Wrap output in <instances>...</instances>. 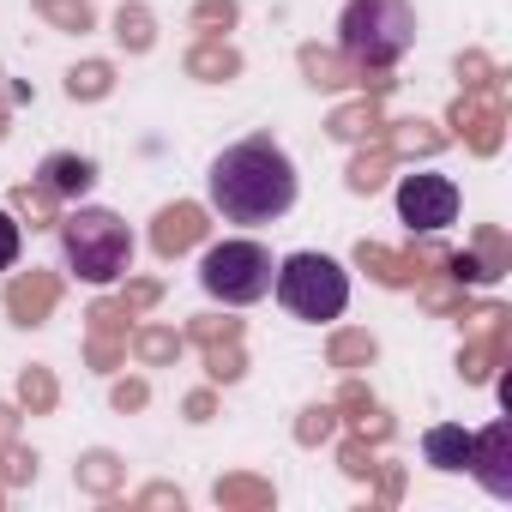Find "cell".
<instances>
[{
	"mask_svg": "<svg viewBox=\"0 0 512 512\" xmlns=\"http://www.w3.org/2000/svg\"><path fill=\"white\" fill-rule=\"evenodd\" d=\"M205 181H211V205L223 211V223H272L296 205V163L266 133L229 145Z\"/></svg>",
	"mask_w": 512,
	"mask_h": 512,
	"instance_id": "6da1fadb",
	"label": "cell"
},
{
	"mask_svg": "<svg viewBox=\"0 0 512 512\" xmlns=\"http://www.w3.org/2000/svg\"><path fill=\"white\" fill-rule=\"evenodd\" d=\"M416 43V13L410 0H350L338 19V49L362 73H392Z\"/></svg>",
	"mask_w": 512,
	"mask_h": 512,
	"instance_id": "7a4b0ae2",
	"label": "cell"
},
{
	"mask_svg": "<svg viewBox=\"0 0 512 512\" xmlns=\"http://www.w3.org/2000/svg\"><path fill=\"white\" fill-rule=\"evenodd\" d=\"M61 229V253H67V266L85 278V284H115L133 272V229L103 211V205H79L73 217L55 223Z\"/></svg>",
	"mask_w": 512,
	"mask_h": 512,
	"instance_id": "3957f363",
	"label": "cell"
},
{
	"mask_svg": "<svg viewBox=\"0 0 512 512\" xmlns=\"http://www.w3.org/2000/svg\"><path fill=\"white\" fill-rule=\"evenodd\" d=\"M278 302L296 314V320H338L350 308V272L332 260V253H290L278 266Z\"/></svg>",
	"mask_w": 512,
	"mask_h": 512,
	"instance_id": "277c9868",
	"label": "cell"
},
{
	"mask_svg": "<svg viewBox=\"0 0 512 512\" xmlns=\"http://www.w3.org/2000/svg\"><path fill=\"white\" fill-rule=\"evenodd\" d=\"M272 278H278L272 247H260V241H217V247H205V260H199V284L223 308H247V302L272 296Z\"/></svg>",
	"mask_w": 512,
	"mask_h": 512,
	"instance_id": "5b68a950",
	"label": "cell"
},
{
	"mask_svg": "<svg viewBox=\"0 0 512 512\" xmlns=\"http://www.w3.org/2000/svg\"><path fill=\"white\" fill-rule=\"evenodd\" d=\"M464 320H470V344L458 350V374H464L470 386H482V380H494V368H506V356H512V314H506L500 302H488V308H464Z\"/></svg>",
	"mask_w": 512,
	"mask_h": 512,
	"instance_id": "8992f818",
	"label": "cell"
},
{
	"mask_svg": "<svg viewBox=\"0 0 512 512\" xmlns=\"http://www.w3.org/2000/svg\"><path fill=\"white\" fill-rule=\"evenodd\" d=\"M398 217L410 223V235H440L458 217V187L446 175H404L398 181Z\"/></svg>",
	"mask_w": 512,
	"mask_h": 512,
	"instance_id": "52a82bcc",
	"label": "cell"
},
{
	"mask_svg": "<svg viewBox=\"0 0 512 512\" xmlns=\"http://www.w3.org/2000/svg\"><path fill=\"white\" fill-rule=\"evenodd\" d=\"M446 127L476 151V157H494L500 139H506V97L500 91H464L446 115Z\"/></svg>",
	"mask_w": 512,
	"mask_h": 512,
	"instance_id": "ba28073f",
	"label": "cell"
},
{
	"mask_svg": "<svg viewBox=\"0 0 512 512\" xmlns=\"http://www.w3.org/2000/svg\"><path fill=\"white\" fill-rule=\"evenodd\" d=\"M494 500H512V422H488L470 434V464H464Z\"/></svg>",
	"mask_w": 512,
	"mask_h": 512,
	"instance_id": "9c48e42d",
	"label": "cell"
},
{
	"mask_svg": "<svg viewBox=\"0 0 512 512\" xmlns=\"http://www.w3.org/2000/svg\"><path fill=\"white\" fill-rule=\"evenodd\" d=\"M205 235H211V223H205V205H193V199H175V205H163V211L151 217V247L163 253V260L193 253Z\"/></svg>",
	"mask_w": 512,
	"mask_h": 512,
	"instance_id": "30bf717a",
	"label": "cell"
},
{
	"mask_svg": "<svg viewBox=\"0 0 512 512\" xmlns=\"http://www.w3.org/2000/svg\"><path fill=\"white\" fill-rule=\"evenodd\" d=\"M55 302H61V278L43 272V266L19 272V278L7 284V320H13V326H43V320L55 314Z\"/></svg>",
	"mask_w": 512,
	"mask_h": 512,
	"instance_id": "8fae6325",
	"label": "cell"
},
{
	"mask_svg": "<svg viewBox=\"0 0 512 512\" xmlns=\"http://www.w3.org/2000/svg\"><path fill=\"white\" fill-rule=\"evenodd\" d=\"M296 67H302V79H308L314 91H350V85L362 91V85H368V73H362V67H356L344 49H320V43H302V49H296Z\"/></svg>",
	"mask_w": 512,
	"mask_h": 512,
	"instance_id": "7c38bea8",
	"label": "cell"
},
{
	"mask_svg": "<svg viewBox=\"0 0 512 512\" xmlns=\"http://www.w3.org/2000/svg\"><path fill=\"white\" fill-rule=\"evenodd\" d=\"M37 181H43L55 199H85V193L97 187V163L79 157V151H49L43 169H37Z\"/></svg>",
	"mask_w": 512,
	"mask_h": 512,
	"instance_id": "4fadbf2b",
	"label": "cell"
},
{
	"mask_svg": "<svg viewBox=\"0 0 512 512\" xmlns=\"http://www.w3.org/2000/svg\"><path fill=\"white\" fill-rule=\"evenodd\" d=\"M181 67H187V79H199V85H229V79L241 73V49H235L229 37H199Z\"/></svg>",
	"mask_w": 512,
	"mask_h": 512,
	"instance_id": "5bb4252c",
	"label": "cell"
},
{
	"mask_svg": "<svg viewBox=\"0 0 512 512\" xmlns=\"http://www.w3.org/2000/svg\"><path fill=\"white\" fill-rule=\"evenodd\" d=\"M380 127H386V115H380V97H374V91H362L356 103H338V109H332V121H326V133H332L338 145L380 139Z\"/></svg>",
	"mask_w": 512,
	"mask_h": 512,
	"instance_id": "9a60e30c",
	"label": "cell"
},
{
	"mask_svg": "<svg viewBox=\"0 0 512 512\" xmlns=\"http://www.w3.org/2000/svg\"><path fill=\"white\" fill-rule=\"evenodd\" d=\"M356 266H362L374 284H386V290H416L410 253H392V247H380V241H356Z\"/></svg>",
	"mask_w": 512,
	"mask_h": 512,
	"instance_id": "2e32d148",
	"label": "cell"
},
{
	"mask_svg": "<svg viewBox=\"0 0 512 512\" xmlns=\"http://www.w3.org/2000/svg\"><path fill=\"white\" fill-rule=\"evenodd\" d=\"M211 500H217L223 512H272V506H278V488H272L266 476H217Z\"/></svg>",
	"mask_w": 512,
	"mask_h": 512,
	"instance_id": "e0dca14e",
	"label": "cell"
},
{
	"mask_svg": "<svg viewBox=\"0 0 512 512\" xmlns=\"http://www.w3.org/2000/svg\"><path fill=\"white\" fill-rule=\"evenodd\" d=\"M392 145L386 139H362V151L350 157V169H344V181H350V193H380L386 187V175H392Z\"/></svg>",
	"mask_w": 512,
	"mask_h": 512,
	"instance_id": "ac0fdd59",
	"label": "cell"
},
{
	"mask_svg": "<svg viewBox=\"0 0 512 512\" xmlns=\"http://www.w3.org/2000/svg\"><path fill=\"white\" fill-rule=\"evenodd\" d=\"M73 482H79L85 494H97V500H109V494H115V488L127 482V464H121V458H115L109 446H91V452H85V458L73 464Z\"/></svg>",
	"mask_w": 512,
	"mask_h": 512,
	"instance_id": "d6986e66",
	"label": "cell"
},
{
	"mask_svg": "<svg viewBox=\"0 0 512 512\" xmlns=\"http://www.w3.org/2000/svg\"><path fill=\"white\" fill-rule=\"evenodd\" d=\"M386 145H392V157H440L446 133L434 121L410 115V121H386Z\"/></svg>",
	"mask_w": 512,
	"mask_h": 512,
	"instance_id": "ffe728a7",
	"label": "cell"
},
{
	"mask_svg": "<svg viewBox=\"0 0 512 512\" xmlns=\"http://www.w3.org/2000/svg\"><path fill=\"white\" fill-rule=\"evenodd\" d=\"M127 350H133L145 368H169V362H181L187 338H181L175 326H133V332H127Z\"/></svg>",
	"mask_w": 512,
	"mask_h": 512,
	"instance_id": "44dd1931",
	"label": "cell"
},
{
	"mask_svg": "<svg viewBox=\"0 0 512 512\" xmlns=\"http://www.w3.org/2000/svg\"><path fill=\"white\" fill-rule=\"evenodd\" d=\"M115 43L127 55H151L157 49V13L145 7V0H121V13H115Z\"/></svg>",
	"mask_w": 512,
	"mask_h": 512,
	"instance_id": "7402d4cb",
	"label": "cell"
},
{
	"mask_svg": "<svg viewBox=\"0 0 512 512\" xmlns=\"http://www.w3.org/2000/svg\"><path fill=\"white\" fill-rule=\"evenodd\" d=\"M374 356H380V338L374 332H356V326L332 332V344H326V362L338 374H362V368H374Z\"/></svg>",
	"mask_w": 512,
	"mask_h": 512,
	"instance_id": "603a6c76",
	"label": "cell"
},
{
	"mask_svg": "<svg viewBox=\"0 0 512 512\" xmlns=\"http://www.w3.org/2000/svg\"><path fill=\"white\" fill-rule=\"evenodd\" d=\"M55 404H61V380H55V368L31 362V368L19 374V410H25V416H55Z\"/></svg>",
	"mask_w": 512,
	"mask_h": 512,
	"instance_id": "cb8c5ba5",
	"label": "cell"
},
{
	"mask_svg": "<svg viewBox=\"0 0 512 512\" xmlns=\"http://www.w3.org/2000/svg\"><path fill=\"white\" fill-rule=\"evenodd\" d=\"M13 217L31 223V229H49V223H61V199L43 181H19L13 187Z\"/></svg>",
	"mask_w": 512,
	"mask_h": 512,
	"instance_id": "d4e9b609",
	"label": "cell"
},
{
	"mask_svg": "<svg viewBox=\"0 0 512 512\" xmlns=\"http://www.w3.org/2000/svg\"><path fill=\"white\" fill-rule=\"evenodd\" d=\"M422 452H428L434 470H464V464H470V434L452 428V422H440V428L422 434Z\"/></svg>",
	"mask_w": 512,
	"mask_h": 512,
	"instance_id": "484cf974",
	"label": "cell"
},
{
	"mask_svg": "<svg viewBox=\"0 0 512 512\" xmlns=\"http://www.w3.org/2000/svg\"><path fill=\"white\" fill-rule=\"evenodd\" d=\"M31 13L43 25H55V31H73V37L97 31V7H91V0H31Z\"/></svg>",
	"mask_w": 512,
	"mask_h": 512,
	"instance_id": "4316f807",
	"label": "cell"
},
{
	"mask_svg": "<svg viewBox=\"0 0 512 512\" xmlns=\"http://www.w3.org/2000/svg\"><path fill=\"white\" fill-rule=\"evenodd\" d=\"M416 296H422V308H428V314H440V320H446V314H452V320H464V308H470L464 284H452L446 272H428V278L416 284Z\"/></svg>",
	"mask_w": 512,
	"mask_h": 512,
	"instance_id": "83f0119b",
	"label": "cell"
},
{
	"mask_svg": "<svg viewBox=\"0 0 512 512\" xmlns=\"http://www.w3.org/2000/svg\"><path fill=\"white\" fill-rule=\"evenodd\" d=\"M115 91V67L109 61H79L73 73H67V97L73 103H103Z\"/></svg>",
	"mask_w": 512,
	"mask_h": 512,
	"instance_id": "f1b7e54d",
	"label": "cell"
},
{
	"mask_svg": "<svg viewBox=\"0 0 512 512\" xmlns=\"http://www.w3.org/2000/svg\"><path fill=\"white\" fill-rule=\"evenodd\" d=\"M241 25V0H193V31L199 37H229Z\"/></svg>",
	"mask_w": 512,
	"mask_h": 512,
	"instance_id": "f546056e",
	"label": "cell"
},
{
	"mask_svg": "<svg viewBox=\"0 0 512 512\" xmlns=\"http://www.w3.org/2000/svg\"><path fill=\"white\" fill-rule=\"evenodd\" d=\"M470 253L482 260V272H488L494 284H500V278L512 272V241H506V235H500L494 223H482V229H476V247H470Z\"/></svg>",
	"mask_w": 512,
	"mask_h": 512,
	"instance_id": "4dcf8cb0",
	"label": "cell"
},
{
	"mask_svg": "<svg viewBox=\"0 0 512 512\" xmlns=\"http://www.w3.org/2000/svg\"><path fill=\"white\" fill-rule=\"evenodd\" d=\"M205 374H211V386H235V380L247 374V350H241V338H229V344H205Z\"/></svg>",
	"mask_w": 512,
	"mask_h": 512,
	"instance_id": "1f68e13d",
	"label": "cell"
},
{
	"mask_svg": "<svg viewBox=\"0 0 512 512\" xmlns=\"http://www.w3.org/2000/svg\"><path fill=\"white\" fill-rule=\"evenodd\" d=\"M458 79H464V91H500V97H506V73H500L482 49H464V55H458Z\"/></svg>",
	"mask_w": 512,
	"mask_h": 512,
	"instance_id": "d6a6232c",
	"label": "cell"
},
{
	"mask_svg": "<svg viewBox=\"0 0 512 512\" xmlns=\"http://www.w3.org/2000/svg\"><path fill=\"white\" fill-rule=\"evenodd\" d=\"M338 422H344V416H338L332 404H308V410L296 416V446H326V440L338 434Z\"/></svg>",
	"mask_w": 512,
	"mask_h": 512,
	"instance_id": "836d02e7",
	"label": "cell"
},
{
	"mask_svg": "<svg viewBox=\"0 0 512 512\" xmlns=\"http://www.w3.org/2000/svg\"><path fill=\"white\" fill-rule=\"evenodd\" d=\"M187 344H229V338H241V320H229V314H199V320H187V332H181Z\"/></svg>",
	"mask_w": 512,
	"mask_h": 512,
	"instance_id": "e575fe53",
	"label": "cell"
},
{
	"mask_svg": "<svg viewBox=\"0 0 512 512\" xmlns=\"http://www.w3.org/2000/svg\"><path fill=\"white\" fill-rule=\"evenodd\" d=\"M0 482H7V488L37 482V452H31V446H19V440H7V446H0Z\"/></svg>",
	"mask_w": 512,
	"mask_h": 512,
	"instance_id": "d590c367",
	"label": "cell"
},
{
	"mask_svg": "<svg viewBox=\"0 0 512 512\" xmlns=\"http://www.w3.org/2000/svg\"><path fill=\"white\" fill-rule=\"evenodd\" d=\"M85 362H91L97 374H115V368L127 362V338H109V332H91V338H85Z\"/></svg>",
	"mask_w": 512,
	"mask_h": 512,
	"instance_id": "8d00e7d4",
	"label": "cell"
},
{
	"mask_svg": "<svg viewBox=\"0 0 512 512\" xmlns=\"http://www.w3.org/2000/svg\"><path fill=\"white\" fill-rule=\"evenodd\" d=\"M374 464H380V458H374V446H368L362 434H350V440L338 446V470H344L350 482H368V476H374Z\"/></svg>",
	"mask_w": 512,
	"mask_h": 512,
	"instance_id": "74e56055",
	"label": "cell"
},
{
	"mask_svg": "<svg viewBox=\"0 0 512 512\" xmlns=\"http://www.w3.org/2000/svg\"><path fill=\"white\" fill-rule=\"evenodd\" d=\"M115 302H121V308L139 320V314H151V308L163 302V278H127V290H121Z\"/></svg>",
	"mask_w": 512,
	"mask_h": 512,
	"instance_id": "f35d334b",
	"label": "cell"
},
{
	"mask_svg": "<svg viewBox=\"0 0 512 512\" xmlns=\"http://www.w3.org/2000/svg\"><path fill=\"white\" fill-rule=\"evenodd\" d=\"M127 320H133V314H127L121 302H91V308H85V326H91V332H109V338H127V332H133Z\"/></svg>",
	"mask_w": 512,
	"mask_h": 512,
	"instance_id": "ab89813d",
	"label": "cell"
},
{
	"mask_svg": "<svg viewBox=\"0 0 512 512\" xmlns=\"http://www.w3.org/2000/svg\"><path fill=\"white\" fill-rule=\"evenodd\" d=\"M19 241H25V223L13 211H0V272L19 266Z\"/></svg>",
	"mask_w": 512,
	"mask_h": 512,
	"instance_id": "60d3db41",
	"label": "cell"
},
{
	"mask_svg": "<svg viewBox=\"0 0 512 512\" xmlns=\"http://www.w3.org/2000/svg\"><path fill=\"white\" fill-rule=\"evenodd\" d=\"M368 404H374V392H368V386H362L356 374H344V386H338V398H332V410H338V416H362Z\"/></svg>",
	"mask_w": 512,
	"mask_h": 512,
	"instance_id": "b9f144b4",
	"label": "cell"
},
{
	"mask_svg": "<svg viewBox=\"0 0 512 512\" xmlns=\"http://www.w3.org/2000/svg\"><path fill=\"white\" fill-rule=\"evenodd\" d=\"M350 428H356V434H362L368 446H380V440H392V416H386L380 404H368L362 416H350Z\"/></svg>",
	"mask_w": 512,
	"mask_h": 512,
	"instance_id": "7bdbcfd3",
	"label": "cell"
},
{
	"mask_svg": "<svg viewBox=\"0 0 512 512\" xmlns=\"http://www.w3.org/2000/svg\"><path fill=\"white\" fill-rule=\"evenodd\" d=\"M374 500L380 506H392V500H404V464H374Z\"/></svg>",
	"mask_w": 512,
	"mask_h": 512,
	"instance_id": "ee69618b",
	"label": "cell"
},
{
	"mask_svg": "<svg viewBox=\"0 0 512 512\" xmlns=\"http://www.w3.org/2000/svg\"><path fill=\"white\" fill-rule=\"evenodd\" d=\"M109 404H115L121 416H127V410H145V404H151V386H145V380H115V386H109Z\"/></svg>",
	"mask_w": 512,
	"mask_h": 512,
	"instance_id": "f6af8a7d",
	"label": "cell"
},
{
	"mask_svg": "<svg viewBox=\"0 0 512 512\" xmlns=\"http://www.w3.org/2000/svg\"><path fill=\"white\" fill-rule=\"evenodd\" d=\"M181 416H187V422H211V416H217V392H211V386L187 392V398H181Z\"/></svg>",
	"mask_w": 512,
	"mask_h": 512,
	"instance_id": "bcb514c9",
	"label": "cell"
},
{
	"mask_svg": "<svg viewBox=\"0 0 512 512\" xmlns=\"http://www.w3.org/2000/svg\"><path fill=\"white\" fill-rule=\"evenodd\" d=\"M133 506H175V512H181V488L151 482V488H139V500H133Z\"/></svg>",
	"mask_w": 512,
	"mask_h": 512,
	"instance_id": "7dc6e473",
	"label": "cell"
},
{
	"mask_svg": "<svg viewBox=\"0 0 512 512\" xmlns=\"http://www.w3.org/2000/svg\"><path fill=\"white\" fill-rule=\"evenodd\" d=\"M19 422H25V410H19V404H0V446L19 440Z\"/></svg>",
	"mask_w": 512,
	"mask_h": 512,
	"instance_id": "c3c4849f",
	"label": "cell"
},
{
	"mask_svg": "<svg viewBox=\"0 0 512 512\" xmlns=\"http://www.w3.org/2000/svg\"><path fill=\"white\" fill-rule=\"evenodd\" d=\"M7 121H13V97L0 91V139H7Z\"/></svg>",
	"mask_w": 512,
	"mask_h": 512,
	"instance_id": "681fc988",
	"label": "cell"
},
{
	"mask_svg": "<svg viewBox=\"0 0 512 512\" xmlns=\"http://www.w3.org/2000/svg\"><path fill=\"white\" fill-rule=\"evenodd\" d=\"M0 488H7V482H0Z\"/></svg>",
	"mask_w": 512,
	"mask_h": 512,
	"instance_id": "f907efd6",
	"label": "cell"
}]
</instances>
